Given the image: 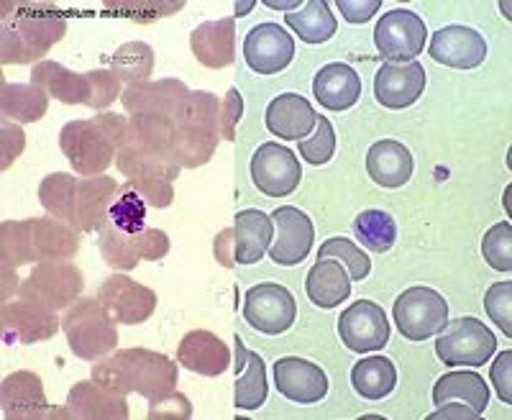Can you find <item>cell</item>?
Segmentation results:
<instances>
[{"label": "cell", "mask_w": 512, "mask_h": 420, "mask_svg": "<svg viewBox=\"0 0 512 420\" xmlns=\"http://www.w3.org/2000/svg\"><path fill=\"white\" fill-rule=\"evenodd\" d=\"M428 26L410 8L387 11L374 26V47L387 62H415L425 49Z\"/></svg>", "instance_id": "obj_5"}, {"label": "cell", "mask_w": 512, "mask_h": 420, "mask_svg": "<svg viewBox=\"0 0 512 420\" xmlns=\"http://www.w3.org/2000/svg\"><path fill=\"white\" fill-rule=\"evenodd\" d=\"M285 24L290 26L305 44H326L338 29L336 16L331 13V6H328L326 0H310V3H303L300 11L287 13Z\"/></svg>", "instance_id": "obj_32"}, {"label": "cell", "mask_w": 512, "mask_h": 420, "mask_svg": "<svg viewBox=\"0 0 512 420\" xmlns=\"http://www.w3.org/2000/svg\"><path fill=\"white\" fill-rule=\"evenodd\" d=\"M3 239H11V249H3V254L16 257L21 254V262L39 257H67L75 254V236L67 228L49 221H29V223H3Z\"/></svg>", "instance_id": "obj_6"}, {"label": "cell", "mask_w": 512, "mask_h": 420, "mask_svg": "<svg viewBox=\"0 0 512 420\" xmlns=\"http://www.w3.org/2000/svg\"><path fill=\"white\" fill-rule=\"evenodd\" d=\"M246 65L259 75H277L295 59V39L285 26L259 24L244 39Z\"/></svg>", "instance_id": "obj_12"}, {"label": "cell", "mask_w": 512, "mask_h": 420, "mask_svg": "<svg viewBox=\"0 0 512 420\" xmlns=\"http://www.w3.org/2000/svg\"><path fill=\"white\" fill-rule=\"evenodd\" d=\"M93 377L98 385L111 387L123 395L139 392V395L149 397L152 403L175 395L177 385L175 364L169 362L167 356L146 349L118 351L113 359L95 367Z\"/></svg>", "instance_id": "obj_1"}, {"label": "cell", "mask_w": 512, "mask_h": 420, "mask_svg": "<svg viewBox=\"0 0 512 420\" xmlns=\"http://www.w3.org/2000/svg\"><path fill=\"white\" fill-rule=\"evenodd\" d=\"M305 292L318 308H338L351 295V277L338 259H318L305 277Z\"/></svg>", "instance_id": "obj_25"}, {"label": "cell", "mask_w": 512, "mask_h": 420, "mask_svg": "<svg viewBox=\"0 0 512 420\" xmlns=\"http://www.w3.org/2000/svg\"><path fill=\"white\" fill-rule=\"evenodd\" d=\"M39 198L44 203V208L54 216L64 218L75 226L77 218V182L67 175H52L41 182Z\"/></svg>", "instance_id": "obj_37"}, {"label": "cell", "mask_w": 512, "mask_h": 420, "mask_svg": "<svg viewBox=\"0 0 512 420\" xmlns=\"http://www.w3.org/2000/svg\"><path fill=\"white\" fill-rule=\"evenodd\" d=\"M233 21L221 18V21H210L203 24L198 31H192L190 44L192 54L203 62L210 70H221V67L233 62Z\"/></svg>", "instance_id": "obj_27"}, {"label": "cell", "mask_w": 512, "mask_h": 420, "mask_svg": "<svg viewBox=\"0 0 512 420\" xmlns=\"http://www.w3.org/2000/svg\"><path fill=\"white\" fill-rule=\"evenodd\" d=\"M244 318L254 331L280 336L290 331L297 318V303L287 287L277 282L254 285L244 298Z\"/></svg>", "instance_id": "obj_7"}, {"label": "cell", "mask_w": 512, "mask_h": 420, "mask_svg": "<svg viewBox=\"0 0 512 420\" xmlns=\"http://www.w3.org/2000/svg\"><path fill=\"white\" fill-rule=\"evenodd\" d=\"M64 24L44 11H21L11 26L3 29V57L13 52V47L29 49V59L47 52L54 41L62 39Z\"/></svg>", "instance_id": "obj_18"}, {"label": "cell", "mask_w": 512, "mask_h": 420, "mask_svg": "<svg viewBox=\"0 0 512 420\" xmlns=\"http://www.w3.org/2000/svg\"><path fill=\"white\" fill-rule=\"evenodd\" d=\"M274 241L269 246V257L280 267H295L310 257L315 244L313 221L295 205H282L272 213Z\"/></svg>", "instance_id": "obj_10"}, {"label": "cell", "mask_w": 512, "mask_h": 420, "mask_svg": "<svg viewBox=\"0 0 512 420\" xmlns=\"http://www.w3.org/2000/svg\"><path fill=\"white\" fill-rule=\"evenodd\" d=\"M313 95L328 111H349L361 98L359 72L344 62H331V65L320 67L313 80Z\"/></svg>", "instance_id": "obj_21"}, {"label": "cell", "mask_w": 512, "mask_h": 420, "mask_svg": "<svg viewBox=\"0 0 512 420\" xmlns=\"http://www.w3.org/2000/svg\"><path fill=\"white\" fill-rule=\"evenodd\" d=\"M64 331H67V341H70L72 351L80 359H88V362L105 356L118 344V333L116 326H113L111 313L98 300H82L80 305H75L64 318Z\"/></svg>", "instance_id": "obj_3"}, {"label": "cell", "mask_w": 512, "mask_h": 420, "mask_svg": "<svg viewBox=\"0 0 512 420\" xmlns=\"http://www.w3.org/2000/svg\"><path fill=\"white\" fill-rule=\"evenodd\" d=\"M177 359H180L182 367L195 374H203V377H218L231 364L226 344L208 331L187 333L180 349H177Z\"/></svg>", "instance_id": "obj_24"}, {"label": "cell", "mask_w": 512, "mask_h": 420, "mask_svg": "<svg viewBox=\"0 0 512 420\" xmlns=\"http://www.w3.org/2000/svg\"><path fill=\"white\" fill-rule=\"evenodd\" d=\"M433 403H464L477 410L479 415L489 405V387L477 372H448L433 385Z\"/></svg>", "instance_id": "obj_28"}, {"label": "cell", "mask_w": 512, "mask_h": 420, "mask_svg": "<svg viewBox=\"0 0 512 420\" xmlns=\"http://www.w3.org/2000/svg\"><path fill=\"white\" fill-rule=\"evenodd\" d=\"M59 144L80 175H98L108 170V164L113 162V149H116L111 136L98 129V123L90 121L67 123L59 136Z\"/></svg>", "instance_id": "obj_9"}, {"label": "cell", "mask_w": 512, "mask_h": 420, "mask_svg": "<svg viewBox=\"0 0 512 420\" xmlns=\"http://www.w3.org/2000/svg\"><path fill=\"white\" fill-rule=\"evenodd\" d=\"M251 180L267 198H285L295 193L303 180V167L292 149L277 141H267L251 157Z\"/></svg>", "instance_id": "obj_8"}, {"label": "cell", "mask_w": 512, "mask_h": 420, "mask_svg": "<svg viewBox=\"0 0 512 420\" xmlns=\"http://www.w3.org/2000/svg\"><path fill=\"white\" fill-rule=\"evenodd\" d=\"M264 123L274 136H280L285 141H303L310 131H315L318 123V113L313 105L297 93L277 95L272 103L267 105L264 113Z\"/></svg>", "instance_id": "obj_19"}, {"label": "cell", "mask_w": 512, "mask_h": 420, "mask_svg": "<svg viewBox=\"0 0 512 420\" xmlns=\"http://www.w3.org/2000/svg\"><path fill=\"white\" fill-rule=\"evenodd\" d=\"M415 162L405 144L395 139H382L367 152V172L379 187L397 190L413 177Z\"/></svg>", "instance_id": "obj_22"}, {"label": "cell", "mask_w": 512, "mask_h": 420, "mask_svg": "<svg viewBox=\"0 0 512 420\" xmlns=\"http://www.w3.org/2000/svg\"><path fill=\"white\" fill-rule=\"evenodd\" d=\"M116 193V182L111 180H95L88 185H77V218L75 226L80 231L95 226L100 221L105 210L111 208L108 200Z\"/></svg>", "instance_id": "obj_36"}, {"label": "cell", "mask_w": 512, "mask_h": 420, "mask_svg": "<svg viewBox=\"0 0 512 420\" xmlns=\"http://www.w3.org/2000/svg\"><path fill=\"white\" fill-rule=\"evenodd\" d=\"M351 385L367 400H384L397 387V369L387 356H367L351 369Z\"/></svg>", "instance_id": "obj_29"}, {"label": "cell", "mask_w": 512, "mask_h": 420, "mask_svg": "<svg viewBox=\"0 0 512 420\" xmlns=\"http://www.w3.org/2000/svg\"><path fill=\"white\" fill-rule=\"evenodd\" d=\"M274 241L272 216L262 210H241L233 218V262L256 264L269 254Z\"/></svg>", "instance_id": "obj_20"}, {"label": "cell", "mask_w": 512, "mask_h": 420, "mask_svg": "<svg viewBox=\"0 0 512 420\" xmlns=\"http://www.w3.org/2000/svg\"><path fill=\"white\" fill-rule=\"evenodd\" d=\"M3 331H11V336L6 339H18L24 344H34V341H44L49 336H54L57 331V318H54L52 310L39 308V305L31 303H16L6 305L3 308Z\"/></svg>", "instance_id": "obj_26"}, {"label": "cell", "mask_w": 512, "mask_h": 420, "mask_svg": "<svg viewBox=\"0 0 512 420\" xmlns=\"http://www.w3.org/2000/svg\"><path fill=\"white\" fill-rule=\"evenodd\" d=\"M433 62L454 70H474L487 59V41L469 26H443L433 34L428 47Z\"/></svg>", "instance_id": "obj_15"}, {"label": "cell", "mask_w": 512, "mask_h": 420, "mask_svg": "<svg viewBox=\"0 0 512 420\" xmlns=\"http://www.w3.org/2000/svg\"><path fill=\"white\" fill-rule=\"evenodd\" d=\"M274 385L277 392L292 403L313 405L328 395V377L318 364L297 356H285L274 362Z\"/></svg>", "instance_id": "obj_16"}, {"label": "cell", "mask_w": 512, "mask_h": 420, "mask_svg": "<svg viewBox=\"0 0 512 420\" xmlns=\"http://www.w3.org/2000/svg\"><path fill=\"white\" fill-rule=\"evenodd\" d=\"M497 351V336L482 321L464 315L438 333L436 354L448 367H482Z\"/></svg>", "instance_id": "obj_2"}, {"label": "cell", "mask_w": 512, "mask_h": 420, "mask_svg": "<svg viewBox=\"0 0 512 420\" xmlns=\"http://www.w3.org/2000/svg\"><path fill=\"white\" fill-rule=\"evenodd\" d=\"M297 152H300V157L305 162L313 164V167L331 162L333 154H336V131H333V123L326 116H318L313 139L297 141Z\"/></svg>", "instance_id": "obj_40"}, {"label": "cell", "mask_w": 512, "mask_h": 420, "mask_svg": "<svg viewBox=\"0 0 512 420\" xmlns=\"http://www.w3.org/2000/svg\"><path fill=\"white\" fill-rule=\"evenodd\" d=\"M487 315L502 328L507 339H512V282H497L484 295Z\"/></svg>", "instance_id": "obj_42"}, {"label": "cell", "mask_w": 512, "mask_h": 420, "mask_svg": "<svg viewBox=\"0 0 512 420\" xmlns=\"http://www.w3.org/2000/svg\"><path fill=\"white\" fill-rule=\"evenodd\" d=\"M338 336L346 349L356 354H372L390 341V321L384 310L372 300H356L338 318Z\"/></svg>", "instance_id": "obj_11"}, {"label": "cell", "mask_w": 512, "mask_h": 420, "mask_svg": "<svg viewBox=\"0 0 512 420\" xmlns=\"http://www.w3.org/2000/svg\"><path fill=\"white\" fill-rule=\"evenodd\" d=\"M82 287V277L70 264H41L31 272L26 285L21 287V298L39 308L57 310L77 298Z\"/></svg>", "instance_id": "obj_13"}, {"label": "cell", "mask_w": 512, "mask_h": 420, "mask_svg": "<svg viewBox=\"0 0 512 420\" xmlns=\"http://www.w3.org/2000/svg\"><path fill=\"white\" fill-rule=\"evenodd\" d=\"M144 221H146V203L134 187H126L121 190L116 203H111L108 208V223H111L113 231L123 236H139L144 234Z\"/></svg>", "instance_id": "obj_35"}, {"label": "cell", "mask_w": 512, "mask_h": 420, "mask_svg": "<svg viewBox=\"0 0 512 420\" xmlns=\"http://www.w3.org/2000/svg\"><path fill=\"white\" fill-rule=\"evenodd\" d=\"M3 410L6 418H39L44 410V390L39 377L18 372L3 382Z\"/></svg>", "instance_id": "obj_30"}, {"label": "cell", "mask_w": 512, "mask_h": 420, "mask_svg": "<svg viewBox=\"0 0 512 420\" xmlns=\"http://www.w3.org/2000/svg\"><path fill=\"white\" fill-rule=\"evenodd\" d=\"M397 331L408 341H425L446 328L448 303L433 287H410L392 305Z\"/></svg>", "instance_id": "obj_4"}, {"label": "cell", "mask_w": 512, "mask_h": 420, "mask_svg": "<svg viewBox=\"0 0 512 420\" xmlns=\"http://www.w3.org/2000/svg\"><path fill=\"white\" fill-rule=\"evenodd\" d=\"M47 93L31 85H6L3 88V113L18 121H39L47 111Z\"/></svg>", "instance_id": "obj_38"}, {"label": "cell", "mask_w": 512, "mask_h": 420, "mask_svg": "<svg viewBox=\"0 0 512 420\" xmlns=\"http://www.w3.org/2000/svg\"><path fill=\"white\" fill-rule=\"evenodd\" d=\"M423 90L425 70L420 62H384L374 77V98L390 111H402L418 103Z\"/></svg>", "instance_id": "obj_14"}, {"label": "cell", "mask_w": 512, "mask_h": 420, "mask_svg": "<svg viewBox=\"0 0 512 420\" xmlns=\"http://www.w3.org/2000/svg\"><path fill=\"white\" fill-rule=\"evenodd\" d=\"M239 6H241V8H239V13H246V11H249L251 6H254V3H239Z\"/></svg>", "instance_id": "obj_49"}, {"label": "cell", "mask_w": 512, "mask_h": 420, "mask_svg": "<svg viewBox=\"0 0 512 420\" xmlns=\"http://www.w3.org/2000/svg\"><path fill=\"white\" fill-rule=\"evenodd\" d=\"M482 257L497 272H510L512 269V226L510 223H497L484 234Z\"/></svg>", "instance_id": "obj_41"}, {"label": "cell", "mask_w": 512, "mask_h": 420, "mask_svg": "<svg viewBox=\"0 0 512 420\" xmlns=\"http://www.w3.org/2000/svg\"><path fill=\"white\" fill-rule=\"evenodd\" d=\"M70 408L77 418H126L128 408L123 392L100 390L93 382H82L70 392Z\"/></svg>", "instance_id": "obj_31"}, {"label": "cell", "mask_w": 512, "mask_h": 420, "mask_svg": "<svg viewBox=\"0 0 512 420\" xmlns=\"http://www.w3.org/2000/svg\"><path fill=\"white\" fill-rule=\"evenodd\" d=\"M267 400V367L256 351H249L236 336V385L233 405L239 410H259Z\"/></svg>", "instance_id": "obj_23"}, {"label": "cell", "mask_w": 512, "mask_h": 420, "mask_svg": "<svg viewBox=\"0 0 512 420\" xmlns=\"http://www.w3.org/2000/svg\"><path fill=\"white\" fill-rule=\"evenodd\" d=\"M510 372H512V351H502V354H497L495 364H492V382H495L497 395H500V400L505 405H512Z\"/></svg>", "instance_id": "obj_44"}, {"label": "cell", "mask_w": 512, "mask_h": 420, "mask_svg": "<svg viewBox=\"0 0 512 420\" xmlns=\"http://www.w3.org/2000/svg\"><path fill=\"white\" fill-rule=\"evenodd\" d=\"M223 113H226V118H223V139L231 141L233 139V126L239 123L241 113H244V100H241L239 90H231V93L226 95V105H223Z\"/></svg>", "instance_id": "obj_46"}, {"label": "cell", "mask_w": 512, "mask_h": 420, "mask_svg": "<svg viewBox=\"0 0 512 420\" xmlns=\"http://www.w3.org/2000/svg\"><path fill=\"white\" fill-rule=\"evenodd\" d=\"M264 6L272 8V11H287V13H290V8L303 6V3H300V0H264Z\"/></svg>", "instance_id": "obj_48"}, {"label": "cell", "mask_w": 512, "mask_h": 420, "mask_svg": "<svg viewBox=\"0 0 512 420\" xmlns=\"http://www.w3.org/2000/svg\"><path fill=\"white\" fill-rule=\"evenodd\" d=\"M336 6L349 24H367L369 18L379 11L382 0H338Z\"/></svg>", "instance_id": "obj_45"}, {"label": "cell", "mask_w": 512, "mask_h": 420, "mask_svg": "<svg viewBox=\"0 0 512 420\" xmlns=\"http://www.w3.org/2000/svg\"><path fill=\"white\" fill-rule=\"evenodd\" d=\"M113 67H116L123 77H131V80H134V77H146L154 67V54L146 44L134 41V44H126V47L113 57Z\"/></svg>", "instance_id": "obj_43"}, {"label": "cell", "mask_w": 512, "mask_h": 420, "mask_svg": "<svg viewBox=\"0 0 512 420\" xmlns=\"http://www.w3.org/2000/svg\"><path fill=\"white\" fill-rule=\"evenodd\" d=\"M318 259H338L346 267V272H349L351 282L367 280L369 272H372V262H369L367 254L354 241L341 239V236L323 241L318 249Z\"/></svg>", "instance_id": "obj_39"}, {"label": "cell", "mask_w": 512, "mask_h": 420, "mask_svg": "<svg viewBox=\"0 0 512 420\" xmlns=\"http://www.w3.org/2000/svg\"><path fill=\"white\" fill-rule=\"evenodd\" d=\"M354 234L361 246L384 254L397 244V223L387 210H361L354 221Z\"/></svg>", "instance_id": "obj_34"}, {"label": "cell", "mask_w": 512, "mask_h": 420, "mask_svg": "<svg viewBox=\"0 0 512 420\" xmlns=\"http://www.w3.org/2000/svg\"><path fill=\"white\" fill-rule=\"evenodd\" d=\"M100 303L118 323H141L157 308V295L126 275H113L100 285Z\"/></svg>", "instance_id": "obj_17"}, {"label": "cell", "mask_w": 512, "mask_h": 420, "mask_svg": "<svg viewBox=\"0 0 512 420\" xmlns=\"http://www.w3.org/2000/svg\"><path fill=\"white\" fill-rule=\"evenodd\" d=\"M472 418H479V413L464 403H443L438 405L436 413L428 415V420H472Z\"/></svg>", "instance_id": "obj_47"}, {"label": "cell", "mask_w": 512, "mask_h": 420, "mask_svg": "<svg viewBox=\"0 0 512 420\" xmlns=\"http://www.w3.org/2000/svg\"><path fill=\"white\" fill-rule=\"evenodd\" d=\"M34 82L52 93V98H59L62 103H88L90 105V77L75 75L64 70L57 62H44L34 70Z\"/></svg>", "instance_id": "obj_33"}]
</instances>
